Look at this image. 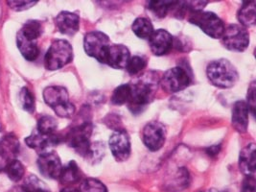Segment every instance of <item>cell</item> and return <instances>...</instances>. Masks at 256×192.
Masks as SVG:
<instances>
[{"label": "cell", "instance_id": "obj_30", "mask_svg": "<svg viewBox=\"0 0 256 192\" xmlns=\"http://www.w3.org/2000/svg\"><path fill=\"white\" fill-rule=\"evenodd\" d=\"M147 62H148V60L146 57L136 55V56L130 58L128 64L126 66V70L130 75H132V76L136 75L146 68Z\"/></svg>", "mask_w": 256, "mask_h": 192}, {"label": "cell", "instance_id": "obj_37", "mask_svg": "<svg viewBox=\"0 0 256 192\" xmlns=\"http://www.w3.org/2000/svg\"><path fill=\"white\" fill-rule=\"evenodd\" d=\"M220 151H221V145H214V146H211L210 148L206 149V152L210 156H216L217 154L220 153Z\"/></svg>", "mask_w": 256, "mask_h": 192}, {"label": "cell", "instance_id": "obj_7", "mask_svg": "<svg viewBox=\"0 0 256 192\" xmlns=\"http://www.w3.org/2000/svg\"><path fill=\"white\" fill-rule=\"evenodd\" d=\"M222 44L230 51L243 52L250 46V34L241 24H230L226 27L222 36Z\"/></svg>", "mask_w": 256, "mask_h": 192}, {"label": "cell", "instance_id": "obj_22", "mask_svg": "<svg viewBox=\"0 0 256 192\" xmlns=\"http://www.w3.org/2000/svg\"><path fill=\"white\" fill-rule=\"evenodd\" d=\"M58 180L64 186L78 182L81 180V170L78 164L74 160H71L66 166H62Z\"/></svg>", "mask_w": 256, "mask_h": 192}, {"label": "cell", "instance_id": "obj_27", "mask_svg": "<svg viewBox=\"0 0 256 192\" xmlns=\"http://www.w3.org/2000/svg\"><path fill=\"white\" fill-rule=\"evenodd\" d=\"M22 192H50V190L42 180L35 175H31L24 180Z\"/></svg>", "mask_w": 256, "mask_h": 192}, {"label": "cell", "instance_id": "obj_13", "mask_svg": "<svg viewBox=\"0 0 256 192\" xmlns=\"http://www.w3.org/2000/svg\"><path fill=\"white\" fill-rule=\"evenodd\" d=\"M130 58V50L123 44H110L106 50L103 64L116 70L126 68Z\"/></svg>", "mask_w": 256, "mask_h": 192}, {"label": "cell", "instance_id": "obj_23", "mask_svg": "<svg viewBox=\"0 0 256 192\" xmlns=\"http://www.w3.org/2000/svg\"><path fill=\"white\" fill-rule=\"evenodd\" d=\"M132 30L136 36L140 38H149L154 33V26L150 20L146 18H138L132 25Z\"/></svg>", "mask_w": 256, "mask_h": 192}, {"label": "cell", "instance_id": "obj_38", "mask_svg": "<svg viewBox=\"0 0 256 192\" xmlns=\"http://www.w3.org/2000/svg\"><path fill=\"white\" fill-rule=\"evenodd\" d=\"M60 192H79V190L75 188H62Z\"/></svg>", "mask_w": 256, "mask_h": 192}, {"label": "cell", "instance_id": "obj_32", "mask_svg": "<svg viewBox=\"0 0 256 192\" xmlns=\"http://www.w3.org/2000/svg\"><path fill=\"white\" fill-rule=\"evenodd\" d=\"M104 155H105V145L104 144H101L100 142H96L90 145L88 154L86 158V160H88L92 164H97L103 158Z\"/></svg>", "mask_w": 256, "mask_h": 192}, {"label": "cell", "instance_id": "obj_14", "mask_svg": "<svg viewBox=\"0 0 256 192\" xmlns=\"http://www.w3.org/2000/svg\"><path fill=\"white\" fill-rule=\"evenodd\" d=\"M20 142L14 134H7L0 140V171L5 170L7 166L16 160Z\"/></svg>", "mask_w": 256, "mask_h": 192}, {"label": "cell", "instance_id": "obj_6", "mask_svg": "<svg viewBox=\"0 0 256 192\" xmlns=\"http://www.w3.org/2000/svg\"><path fill=\"white\" fill-rule=\"evenodd\" d=\"M73 60V48L66 40H55L47 50L44 64L48 70H57Z\"/></svg>", "mask_w": 256, "mask_h": 192}, {"label": "cell", "instance_id": "obj_16", "mask_svg": "<svg viewBox=\"0 0 256 192\" xmlns=\"http://www.w3.org/2000/svg\"><path fill=\"white\" fill-rule=\"evenodd\" d=\"M58 31L68 36H74L80 29V16L75 12L62 11L55 18Z\"/></svg>", "mask_w": 256, "mask_h": 192}, {"label": "cell", "instance_id": "obj_28", "mask_svg": "<svg viewBox=\"0 0 256 192\" xmlns=\"http://www.w3.org/2000/svg\"><path fill=\"white\" fill-rule=\"evenodd\" d=\"M58 127V122L50 116H42L38 121V132L42 134H53Z\"/></svg>", "mask_w": 256, "mask_h": 192}, {"label": "cell", "instance_id": "obj_9", "mask_svg": "<svg viewBox=\"0 0 256 192\" xmlns=\"http://www.w3.org/2000/svg\"><path fill=\"white\" fill-rule=\"evenodd\" d=\"M110 44V40L105 33L92 31L84 38V48L88 56L94 58L103 64L106 50Z\"/></svg>", "mask_w": 256, "mask_h": 192}, {"label": "cell", "instance_id": "obj_4", "mask_svg": "<svg viewBox=\"0 0 256 192\" xmlns=\"http://www.w3.org/2000/svg\"><path fill=\"white\" fill-rule=\"evenodd\" d=\"M94 126L90 120L82 121L80 124L73 126L66 136V142L82 158H86L90 148V138Z\"/></svg>", "mask_w": 256, "mask_h": 192}, {"label": "cell", "instance_id": "obj_18", "mask_svg": "<svg viewBox=\"0 0 256 192\" xmlns=\"http://www.w3.org/2000/svg\"><path fill=\"white\" fill-rule=\"evenodd\" d=\"M248 112L250 110L244 100H239L234 103L232 114V123L233 128L240 134H244L248 131Z\"/></svg>", "mask_w": 256, "mask_h": 192}, {"label": "cell", "instance_id": "obj_10", "mask_svg": "<svg viewBox=\"0 0 256 192\" xmlns=\"http://www.w3.org/2000/svg\"><path fill=\"white\" fill-rule=\"evenodd\" d=\"M166 127L158 121L147 123L142 131V140L145 146L152 151L156 152L163 147L166 140Z\"/></svg>", "mask_w": 256, "mask_h": 192}, {"label": "cell", "instance_id": "obj_3", "mask_svg": "<svg viewBox=\"0 0 256 192\" xmlns=\"http://www.w3.org/2000/svg\"><path fill=\"white\" fill-rule=\"evenodd\" d=\"M44 99L60 118H70L76 112L75 106L70 101L68 92L64 86H47L44 90Z\"/></svg>", "mask_w": 256, "mask_h": 192}, {"label": "cell", "instance_id": "obj_25", "mask_svg": "<svg viewBox=\"0 0 256 192\" xmlns=\"http://www.w3.org/2000/svg\"><path fill=\"white\" fill-rule=\"evenodd\" d=\"M176 1H164V0H158V1H149L148 2V9L151 11L154 16L160 18H163L166 16L168 12L173 9Z\"/></svg>", "mask_w": 256, "mask_h": 192}, {"label": "cell", "instance_id": "obj_21", "mask_svg": "<svg viewBox=\"0 0 256 192\" xmlns=\"http://www.w3.org/2000/svg\"><path fill=\"white\" fill-rule=\"evenodd\" d=\"M237 18L244 27L254 26L256 20V1L243 2L242 7L237 14Z\"/></svg>", "mask_w": 256, "mask_h": 192}, {"label": "cell", "instance_id": "obj_35", "mask_svg": "<svg viewBox=\"0 0 256 192\" xmlns=\"http://www.w3.org/2000/svg\"><path fill=\"white\" fill-rule=\"evenodd\" d=\"M8 5L16 11H24L34 6L38 1H8Z\"/></svg>", "mask_w": 256, "mask_h": 192}, {"label": "cell", "instance_id": "obj_11", "mask_svg": "<svg viewBox=\"0 0 256 192\" xmlns=\"http://www.w3.org/2000/svg\"><path fill=\"white\" fill-rule=\"evenodd\" d=\"M108 146L117 162H125L130 158V140L128 132L124 129H119L112 132L108 140Z\"/></svg>", "mask_w": 256, "mask_h": 192}, {"label": "cell", "instance_id": "obj_19", "mask_svg": "<svg viewBox=\"0 0 256 192\" xmlns=\"http://www.w3.org/2000/svg\"><path fill=\"white\" fill-rule=\"evenodd\" d=\"M256 144L246 145L240 152L239 168L246 177H254L256 175Z\"/></svg>", "mask_w": 256, "mask_h": 192}, {"label": "cell", "instance_id": "obj_2", "mask_svg": "<svg viewBox=\"0 0 256 192\" xmlns=\"http://www.w3.org/2000/svg\"><path fill=\"white\" fill-rule=\"evenodd\" d=\"M210 83L219 88H230L237 83L239 74L232 64L226 59L212 60L206 68Z\"/></svg>", "mask_w": 256, "mask_h": 192}, {"label": "cell", "instance_id": "obj_39", "mask_svg": "<svg viewBox=\"0 0 256 192\" xmlns=\"http://www.w3.org/2000/svg\"><path fill=\"white\" fill-rule=\"evenodd\" d=\"M220 192L219 190H214V188H211V190H204V192Z\"/></svg>", "mask_w": 256, "mask_h": 192}, {"label": "cell", "instance_id": "obj_24", "mask_svg": "<svg viewBox=\"0 0 256 192\" xmlns=\"http://www.w3.org/2000/svg\"><path fill=\"white\" fill-rule=\"evenodd\" d=\"M132 96L130 84H121L114 90L110 101L116 106H122L128 104Z\"/></svg>", "mask_w": 256, "mask_h": 192}, {"label": "cell", "instance_id": "obj_29", "mask_svg": "<svg viewBox=\"0 0 256 192\" xmlns=\"http://www.w3.org/2000/svg\"><path fill=\"white\" fill-rule=\"evenodd\" d=\"M79 192H108V188L101 180L88 178L82 180Z\"/></svg>", "mask_w": 256, "mask_h": 192}, {"label": "cell", "instance_id": "obj_8", "mask_svg": "<svg viewBox=\"0 0 256 192\" xmlns=\"http://www.w3.org/2000/svg\"><path fill=\"white\" fill-rule=\"evenodd\" d=\"M191 84V77L186 68L176 66L168 70L160 80V84L167 94H176L184 90Z\"/></svg>", "mask_w": 256, "mask_h": 192}, {"label": "cell", "instance_id": "obj_31", "mask_svg": "<svg viewBox=\"0 0 256 192\" xmlns=\"http://www.w3.org/2000/svg\"><path fill=\"white\" fill-rule=\"evenodd\" d=\"M5 172L12 182H18L24 177V166L20 160H14L5 168Z\"/></svg>", "mask_w": 256, "mask_h": 192}, {"label": "cell", "instance_id": "obj_34", "mask_svg": "<svg viewBox=\"0 0 256 192\" xmlns=\"http://www.w3.org/2000/svg\"><path fill=\"white\" fill-rule=\"evenodd\" d=\"M256 82L252 81V84L250 86V88H248V96H246L248 101L246 102V105H248V107L250 112H252L254 116V114H256Z\"/></svg>", "mask_w": 256, "mask_h": 192}, {"label": "cell", "instance_id": "obj_15", "mask_svg": "<svg viewBox=\"0 0 256 192\" xmlns=\"http://www.w3.org/2000/svg\"><path fill=\"white\" fill-rule=\"evenodd\" d=\"M174 40L172 35L166 30L158 29L154 31L149 38V46L152 53L156 56H163L170 52L173 48Z\"/></svg>", "mask_w": 256, "mask_h": 192}, {"label": "cell", "instance_id": "obj_36", "mask_svg": "<svg viewBox=\"0 0 256 192\" xmlns=\"http://www.w3.org/2000/svg\"><path fill=\"white\" fill-rule=\"evenodd\" d=\"M256 178L246 177L243 182V192H256Z\"/></svg>", "mask_w": 256, "mask_h": 192}, {"label": "cell", "instance_id": "obj_1", "mask_svg": "<svg viewBox=\"0 0 256 192\" xmlns=\"http://www.w3.org/2000/svg\"><path fill=\"white\" fill-rule=\"evenodd\" d=\"M160 84L158 76L154 72H146L130 84L132 96L128 107L132 114H140L152 101Z\"/></svg>", "mask_w": 256, "mask_h": 192}, {"label": "cell", "instance_id": "obj_20", "mask_svg": "<svg viewBox=\"0 0 256 192\" xmlns=\"http://www.w3.org/2000/svg\"><path fill=\"white\" fill-rule=\"evenodd\" d=\"M16 44L20 53L27 60H35L40 55V49L36 40L24 38L20 32L16 36Z\"/></svg>", "mask_w": 256, "mask_h": 192}, {"label": "cell", "instance_id": "obj_12", "mask_svg": "<svg viewBox=\"0 0 256 192\" xmlns=\"http://www.w3.org/2000/svg\"><path fill=\"white\" fill-rule=\"evenodd\" d=\"M38 168L40 172L48 179L58 180L62 166L60 158L54 152H46L38 158Z\"/></svg>", "mask_w": 256, "mask_h": 192}, {"label": "cell", "instance_id": "obj_5", "mask_svg": "<svg viewBox=\"0 0 256 192\" xmlns=\"http://www.w3.org/2000/svg\"><path fill=\"white\" fill-rule=\"evenodd\" d=\"M188 20L190 24L198 26L208 36L213 38H221L226 26L221 18L213 12L195 11L189 14Z\"/></svg>", "mask_w": 256, "mask_h": 192}, {"label": "cell", "instance_id": "obj_40", "mask_svg": "<svg viewBox=\"0 0 256 192\" xmlns=\"http://www.w3.org/2000/svg\"><path fill=\"white\" fill-rule=\"evenodd\" d=\"M0 14H1V8H0Z\"/></svg>", "mask_w": 256, "mask_h": 192}, {"label": "cell", "instance_id": "obj_17", "mask_svg": "<svg viewBox=\"0 0 256 192\" xmlns=\"http://www.w3.org/2000/svg\"><path fill=\"white\" fill-rule=\"evenodd\" d=\"M60 138L53 134H42L40 132L33 134L25 138V144H27L30 148L40 151L42 154L48 152V150L60 142Z\"/></svg>", "mask_w": 256, "mask_h": 192}, {"label": "cell", "instance_id": "obj_26", "mask_svg": "<svg viewBox=\"0 0 256 192\" xmlns=\"http://www.w3.org/2000/svg\"><path fill=\"white\" fill-rule=\"evenodd\" d=\"M20 33L24 38H26L30 40H36L42 34V25L38 20H30L24 24V27L22 28Z\"/></svg>", "mask_w": 256, "mask_h": 192}, {"label": "cell", "instance_id": "obj_33", "mask_svg": "<svg viewBox=\"0 0 256 192\" xmlns=\"http://www.w3.org/2000/svg\"><path fill=\"white\" fill-rule=\"evenodd\" d=\"M20 101L24 110L30 114L35 110V97L33 94L27 88H24L20 92Z\"/></svg>", "mask_w": 256, "mask_h": 192}]
</instances>
